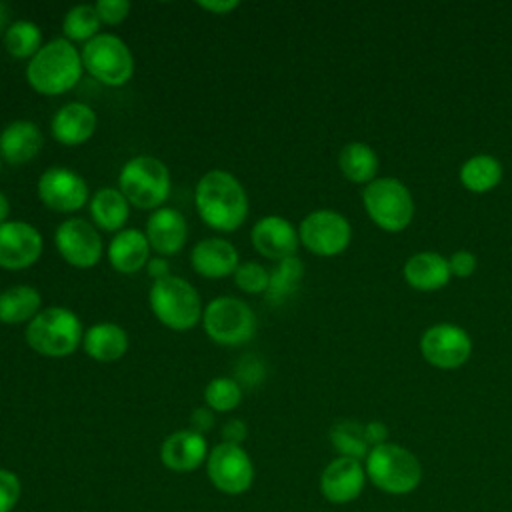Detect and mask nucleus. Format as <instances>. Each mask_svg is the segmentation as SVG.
<instances>
[{"instance_id": "obj_1", "label": "nucleus", "mask_w": 512, "mask_h": 512, "mask_svg": "<svg viewBox=\"0 0 512 512\" xmlns=\"http://www.w3.org/2000/svg\"><path fill=\"white\" fill-rule=\"evenodd\" d=\"M194 204L202 222L218 232L238 230L248 216V196L226 170H210L198 180Z\"/></svg>"}, {"instance_id": "obj_2", "label": "nucleus", "mask_w": 512, "mask_h": 512, "mask_svg": "<svg viewBox=\"0 0 512 512\" xmlns=\"http://www.w3.org/2000/svg\"><path fill=\"white\" fill-rule=\"evenodd\" d=\"M82 56L66 38L44 44L26 66L28 84L44 94L56 96L74 88L82 76Z\"/></svg>"}, {"instance_id": "obj_3", "label": "nucleus", "mask_w": 512, "mask_h": 512, "mask_svg": "<svg viewBox=\"0 0 512 512\" xmlns=\"http://www.w3.org/2000/svg\"><path fill=\"white\" fill-rule=\"evenodd\" d=\"M364 470L378 490L392 496L414 492L422 480V464L416 454L394 442L374 446L364 460Z\"/></svg>"}, {"instance_id": "obj_4", "label": "nucleus", "mask_w": 512, "mask_h": 512, "mask_svg": "<svg viewBox=\"0 0 512 512\" xmlns=\"http://www.w3.org/2000/svg\"><path fill=\"white\" fill-rule=\"evenodd\" d=\"M82 338L80 318L62 306L40 310L26 326L28 346L48 358H64L72 354Z\"/></svg>"}, {"instance_id": "obj_5", "label": "nucleus", "mask_w": 512, "mask_h": 512, "mask_svg": "<svg viewBox=\"0 0 512 512\" xmlns=\"http://www.w3.org/2000/svg\"><path fill=\"white\" fill-rule=\"evenodd\" d=\"M148 300L154 316L172 330H190L204 312L196 288L188 280L172 274L154 280Z\"/></svg>"}, {"instance_id": "obj_6", "label": "nucleus", "mask_w": 512, "mask_h": 512, "mask_svg": "<svg viewBox=\"0 0 512 512\" xmlns=\"http://www.w3.org/2000/svg\"><path fill=\"white\" fill-rule=\"evenodd\" d=\"M118 184L124 198L136 208L158 210L170 194V172L154 156H134L122 166Z\"/></svg>"}, {"instance_id": "obj_7", "label": "nucleus", "mask_w": 512, "mask_h": 512, "mask_svg": "<svg viewBox=\"0 0 512 512\" xmlns=\"http://www.w3.org/2000/svg\"><path fill=\"white\" fill-rule=\"evenodd\" d=\"M362 202L372 222L386 232L404 230L414 216L410 190L396 178H374L362 190Z\"/></svg>"}, {"instance_id": "obj_8", "label": "nucleus", "mask_w": 512, "mask_h": 512, "mask_svg": "<svg viewBox=\"0 0 512 512\" xmlns=\"http://www.w3.org/2000/svg\"><path fill=\"white\" fill-rule=\"evenodd\" d=\"M202 324L210 340L220 346H240L256 332V314L240 298L218 296L202 312Z\"/></svg>"}, {"instance_id": "obj_9", "label": "nucleus", "mask_w": 512, "mask_h": 512, "mask_svg": "<svg viewBox=\"0 0 512 512\" xmlns=\"http://www.w3.org/2000/svg\"><path fill=\"white\" fill-rule=\"evenodd\" d=\"M82 66L106 86H122L134 74V58L124 40L114 34H98L82 48Z\"/></svg>"}, {"instance_id": "obj_10", "label": "nucleus", "mask_w": 512, "mask_h": 512, "mask_svg": "<svg viewBox=\"0 0 512 512\" xmlns=\"http://www.w3.org/2000/svg\"><path fill=\"white\" fill-rule=\"evenodd\" d=\"M206 474L218 492L240 496L254 482V464L242 446L220 442L206 458Z\"/></svg>"}, {"instance_id": "obj_11", "label": "nucleus", "mask_w": 512, "mask_h": 512, "mask_svg": "<svg viewBox=\"0 0 512 512\" xmlns=\"http://www.w3.org/2000/svg\"><path fill=\"white\" fill-rule=\"evenodd\" d=\"M298 236L312 254L336 256L348 248L352 228L350 222L334 210H314L300 222Z\"/></svg>"}, {"instance_id": "obj_12", "label": "nucleus", "mask_w": 512, "mask_h": 512, "mask_svg": "<svg viewBox=\"0 0 512 512\" xmlns=\"http://www.w3.org/2000/svg\"><path fill=\"white\" fill-rule=\"evenodd\" d=\"M420 352L428 364L440 370H454L470 358L472 340L464 328L442 322L424 330Z\"/></svg>"}, {"instance_id": "obj_13", "label": "nucleus", "mask_w": 512, "mask_h": 512, "mask_svg": "<svg viewBox=\"0 0 512 512\" xmlns=\"http://www.w3.org/2000/svg\"><path fill=\"white\" fill-rule=\"evenodd\" d=\"M54 244H56L60 256L76 268H90V266L98 264V260L102 256L100 234L84 218L64 220L56 228Z\"/></svg>"}, {"instance_id": "obj_14", "label": "nucleus", "mask_w": 512, "mask_h": 512, "mask_svg": "<svg viewBox=\"0 0 512 512\" xmlns=\"http://www.w3.org/2000/svg\"><path fill=\"white\" fill-rule=\"evenodd\" d=\"M38 198L50 210L74 212L88 202V186L78 172L52 166L38 180Z\"/></svg>"}, {"instance_id": "obj_15", "label": "nucleus", "mask_w": 512, "mask_h": 512, "mask_svg": "<svg viewBox=\"0 0 512 512\" xmlns=\"http://www.w3.org/2000/svg\"><path fill=\"white\" fill-rule=\"evenodd\" d=\"M42 254V234L28 222L6 220L0 224V266L22 270Z\"/></svg>"}, {"instance_id": "obj_16", "label": "nucleus", "mask_w": 512, "mask_h": 512, "mask_svg": "<svg viewBox=\"0 0 512 512\" xmlns=\"http://www.w3.org/2000/svg\"><path fill=\"white\" fill-rule=\"evenodd\" d=\"M366 484V470L360 460L338 456L320 474V492L332 504L356 500Z\"/></svg>"}, {"instance_id": "obj_17", "label": "nucleus", "mask_w": 512, "mask_h": 512, "mask_svg": "<svg viewBox=\"0 0 512 512\" xmlns=\"http://www.w3.org/2000/svg\"><path fill=\"white\" fill-rule=\"evenodd\" d=\"M254 248L270 258V260H284L296 254L300 236L290 220L282 216H264L260 218L250 232Z\"/></svg>"}, {"instance_id": "obj_18", "label": "nucleus", "mask_w": 512, "mask_h": 512, "mask_svg": "<svg viewBox=\"0 0 512 512\" xmlns=\"http://www.w3.org/2000/svg\"><path fill=\"white\" fill-rule=\"evenodd\" d=\"M208 454L204 434H198L192 428L172 432L160 446L162 464L176 474L194 472L206 462Z\"/></svg>"}, {"instance_id": "obj_19", "label": "nucleus", "mask_w": 512, "mask_h": 512, "mask_svg": "<svg viewBox=\"0 0 512 512\" xmlns=\"http://www.w3.org/2000/svg\"><path fill=\"white\" fill-rule=\"evenodd\" d=\"M188 236L184 216L174 208H158L146 222V238L154 252L170 256L182 250Z\"/></svg>"}, {"instance_id": "obj_20", "label": "nucleus", "mask_w": 512, "mask_h": 512, "mask_svg": "<svg viewBox=\"0 0 512 512\" xmlns=\"http://www.w3.org/2000/svg\"><path fill=\"white\" fill-rule=\"evenodd\" d=\"M190 262L204 278H226L238 268V252L224 238H206L192 248Z\"/></svg>"}, {"instance_id": "obj_21", "label": "nucleus", "mask_w": 512, "mask_h": 512, "mask_svg": "<svg viewBox=\"0 0 512 512\" xmlns=\"http://www.w3.org/2000/svg\"><path fill=\"white\" fill-rule=\"evenodd\" d=\"M50 130L56 142L64 146H78L94 134L96 114L82 102H70L54 114Z\"/></svg>"}, {"instance_id": "obj_22", "label": "nucleus", "mask_w": 512, "mask_h": 512, "mask_svg": "<svg viewBox=\"0 0 512 512\" xmlns=\"http://www.w3.org/2000/svg\"><path fill=\"white\" fill-rule=\"evenodd\" d=\"M42 148V132L30 120H14L0 132V156L10 164L30 162Z\"/></svg>"}, {"instance_id": "obj_23", "label": "nucleus", "mask_w": 512, "mask_h": 512, "mask_svg": "<svg viewBox=\"0 0 512 512\" xmlns=\"http://www.w3.org/2000/svg\"><path fill=\"white\" fill-rule=\"evenodd\" d=\"M450 266L444 256L438 252H418L408 258L404 264V278L406 282L422 292H434L448 284L450 280Z\"/></svg>"}, {"instance_id": "obj_24", "label": "nucleus", "mask_w": 512, "mask_h": 512, "mask_svg": "<svg viewBox=\"0 0 512 512\" xmlns=\"http://www.w3.org/2000/svg\"><path fill=\"white\" fill-rule=\"evenodd\" d=\"M148 254V238L136 228L120 230L108 244V260L112 268L122 274L138 272L148 262Z\"/></svg>"}, {"instance_id": "obj_25", "label": "nucleus", "mask_w": 512, "mask_h": 512, "mask_svg": "<svg viewBox=\"0 0 512 512\" xmlns=\"http://www.w3.org/2000/svg\"><path fill=\"white\" fill-rule=\"evenodd\" d=\"M84 352L98 360V362H112L118 360L126 354L128 350V336L124 328L112 322H102L94 324L84 332L82 338Z\"/></svg>"}, {"instance_id": "obj_26", "label": "nucleus", "mask_w": 512, "mask_h": 512, "mask_svg": "<svg viewBox=\"0 0 512 512\" xmlns=\"http://www.w3.org/2000/svg\"><path fill=\"white\" fill-rule=\"evenodd\" d=\"M128 200L116 188H100L90 198V216L92 222L104 232L120 230L130 214Z\"/></svg>"}, {"instance_id": "obj_27", "label": "nucleus", "mask_w": 512, "mask_h": 512, "mask_svg": "<svg viewBox=\"0 0 512 512\" xmlns=\"http://www.w3.org/2000/svg\"><path fill=\"white\" fill-rule=\"evenodd\" d=\"M42 298L36 288L28 284L12 286L0 294V322L22 324L30 322L40 312Z\"/></svg>"}, {"instance_id": "obj_28", "label": "nucleus", "mask_w": 512, "mask_h": 512, "mask_svg": "<svg viewBox=\"0 0 512 512\" xmlns=\"http://www.w3.org/2000/svg\"><path fill=\"white\" fill-rule=\"evenodd\" d=\"M338 166L350 182L370 184L378 172V156L364 142H350L338 154Z\"/></svg>"}, {"instance_id": "obj_29", "label": "nucleus", "mask_w": 512, "mask_h": 512, "mask_svg": "<svg viewBox=\"0 0 512 512\" xmlns=\"http://www.w3.org/2000/svg\"><path fill=\"white\" fill-rule=\"evenodd\" d=\"M502 180V166L490 154H476L468 158L460 168V182L470 192L482 194L498 186Z\"/></svg>"}, {"instance_id": "obj_30", "label": "nucleus", "mask_w": 512, "mask_h": 512, "mask_svg": "<svg viewBox=\"0 0 512 512\" xmlns=\"http://www.w3.org/2000/svg\"><path fill=\"white\" fill-rule=\"evenodd\" d=\"M330 444L340 456L354 458V460H366L368 452L372 450L368 438H366V428L360 422L354 420H340L330 428Z\"/></svg>"}, {"instance_id": "obj_31", "label": "nucleus", "mask_w": 512, "mask_h": 512, "mask_svg": "<svg viewBox=\"0 0 512 512\" xmlns=\"http://www.w3.org/2000/svg\"><path fill=\"white\" fill-rule=\"evenodd\" d=\"M304 276V264L300 258L290 256L278 262V266L270 272V282L266 290V298L272 304H282L286 298H290Z\"/></svg>"}, {"instance_id": "obj_32", "label": "nucleus", "mask_w": 512, "mask_h": 512, "mask_svg": "<svg viewBox=\"0 0 512 512\" xmlns=\"http://www.w3.org/2000/svg\"><path fill=\"white\" fill-rule=\"evenodd\" d=\"M42 32L34 22L16 20L4 30V48L14 58H30L42 46Z\"/></svg>"}, {"instance_id": "obj_33", "label": "nucleus", "mask_w": 512, "mask_h": 512, "mask_svg": "<svg viewBox=\"0 0 512 512\" xmlns=\"http://www.w3.org/2000/svg\"><path fill=\"white\" fill-rule=\"evenodd\" d=\"M100 24V16L92 4H78L66 12L62 30L66 34V40L88 42L98 36Z\"/></svg>"}, {"instance_id": "obj_34", "label": "nucleus", "mask_w": 512, "mask_h": 512, "mask_svg": "<svg viewBox=\"0 0 512 512\" xmlns=\"http://www.w3.org/2000/svg\"><path fill=\"white\" fill-rule=\"evenodd\" d=\"M204 400L212 412H230L242 402V390L236 380L220 376L208 382Z\"/></svg>"}, {"instance_id": "obj_35", "label": "nucleus", "mask_w": 512, "mask_h": 512, "mask_svg": "<svg viewBox=\"0 0 512 512\" xmlns=\"http://www.w3.org/2000/svg\"><path fill=\"white\" fill-rule=\"evenodd\" d=\"M234 282L242 292L248 294H260L268 290V282H270V272L260 266L258 262H246L240 264L234 272Z\"/></svg>"}, {"instance_id": "obj_36", "label": "nucleus", "mask_w": 512, "mask_h": 512, "mask_svg": "<svg viewBox=\"0 0 512 512\" xmlns=\"http://www.w3.org/2000/svg\"><path fill=\"white\" fill-rule=\"evenodd\" d=\"M20 496H22L20 478L8 468H0V512H12Z\"/></svg>"}, {"instance_id": "obj_37", "label": "nucleus", "mask_w": 512, "mask_h": 512, "mask_svg": "<svg viewBox=\"0 0 512 512\" xmlns=\"http://www.w3.org/2000/svg\"><path fill=\"white\" fill-rule=\"evenodd\" d=\"M98 16H100V22L104 24H120L128 12H130V2L128 0H98L94 4Z\"/></svg>"}, {"instance_id": "obj_38", "label": "nucleus", "mask_w": 512, "mask_h": 512, "mask_svg": "<svg viewBox=\"0 0 512 512\" xmlns=\"http://www.w3.org/2000/svg\"><path fill=\"white\" fill-rule=\"evenodd\" d=\"M476 264H478L476 256L470 250H458L448 260L450 274H454L458 278H468L476 270Z\"/></svg>"}, {"instance_id": "obj_39", "label": "nucleus", "mask_w": 512, "mask_h": 512, "mask_svg": "<svg viewBox=\"0 0 512 512\" xmlns=\"http://www.w3.org/2000/svg\"><path fill=\"white\" fill-rule=\"evenodd\" d=\"M220 434H222V442L242 446V442H244L246 436H248V428H246V424H244L242 420L232 418V420H228V422L222 426Z\"/></svg>"}, {"instance_id": "obj_40", "label": "nucleus", "mask_w": 512, "mask_h": 512, "mask_svg": "<svg viewBox=\"0 0 512 512\" xmlns=\"http://www.w3.org/2000/svg\"><path fill=\"white\" fill-rule=\"evenodd\" d=\"M190 424L194 432L204 434L214 426V412L210 408H196L190 416Z\"/></svg>"}, {"instance_id": "obj_41", "label": "nucleus", "mask_w": 512, "mask_h": 512, "mask_svg": "<svg viewBox=\"0 0 512 512\" xmlns=\"http://www.w3.org/2000/svg\"><path fill=\"white\" fill-rule=\"evenodd\" d=\"M364 428H366V438H368V442H370L372 448L386 442V438H388V428H386L382 422L374 420V422L364 424Z\"/></svg>"}, {"instance_id": "obj_42", "label": "nucleus", "mask_w": 512, "mask_h": 512, "mask_svg": "<svg viewBox=\"0 0 512 512\" xmlns=\"http://www.w3.org/2000/svg\"><path fill=\"white\" fill-rule=\"evenodd\" d=\"M200 8L208 10V12H214V14H226V12H232L234 8L240 6L238 0H228V2H196Z\"/></svg>"}, {"instance_id": "obj_43", "label": "nucleus", "mask_w": 512, "mask_h": 512, "mask_svg": "<svg viewBox=\"0 0 512 512\" xmlns=\"http://www.w3.org/2000/svg\"><path fill=\"white\" fill-rule=\"evenodd\" d=\"M148 270H150V276H156V280L168 276V264H166L162 258H154V260L148 264Z\"/></svg>"}, {"instance_id": "obj_44", "label": "nucleus", "mask_w": 512, "mask_h": 512, "mask_svg": "<svg viewBox=\"0 0 512 512\" xmlns=\"http://www.w3.org/2000/svg\"><path fill=\"white\" fill-rule=\"evenodd\" d=\"M8 214H10V202H8L6 194L0 190V224H2V222H6Z\"/></svg>"}, {"instance_id": "obj_45", "label": "nucleus", "mask_w": 512, "mask_h": 512, "mask_svg": "<svg viewBox=\"0 0 512 512\" xmlns=\"http://www.w3.org/2000/svg\"><path fill=\"white\" fill-rule=\"evenodd\" d=\"M6 26V6L0 4V30Z\"/></svg>"}]
</instances>
